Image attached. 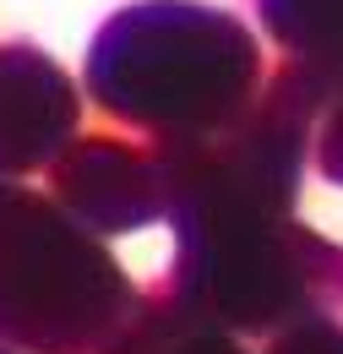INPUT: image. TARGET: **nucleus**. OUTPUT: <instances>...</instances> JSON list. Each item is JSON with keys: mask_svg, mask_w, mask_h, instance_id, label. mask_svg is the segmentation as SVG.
Instances as JSON below:
<instances>
[{"mask_svg": "<svg viewBox=\"0 0 343 354\" xmlns=\"http://www.w3.org/2000/svg\"><path fill=\"white\" fill-rule=\"evenodd\" d=\"M289 354H343V338H333V333H327V338H310V344H295Z\"/></svg>", "mask_w": 343, "mask_h": 354, "instance_id": "nucleus-1", "label": "nucleus"}, {"mask_svg": "<svg viewBox=\"0 0 343 354\" xmlns=\"http://www.w3.org/2000/svg\"><path fill=\"white\" fill-rule=\"evenodd\" d=\"M338 175H343V164H338Z\"/></svg>", "mask_w": 343, "mask_h": 354, "instance_id": "nucleus-2", "label": "nucleus"}]
</instances>
